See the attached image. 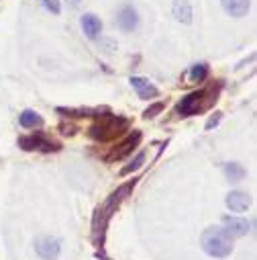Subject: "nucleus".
<instances>
[{"label": "nucleus", "mask_w": 257, "mask_h": 260, "mask_svg": "<svg viewBox=\"0 0 257 260\" xmlns=\"http://www.w3.org/2000/svg\"><path fill=\"white\" fill-rule=\"evenodd\" d=\"M208 76V66L206 63H194L190 70V80L192 82H202Z\"/></svg>", "instance_id": "dca6fc26"}, {"label": "nucleus", "mask_w": 257, "mask_h": 260, "mask_svg": "<svg viewBox=\"0 0 257 260\" xmlns=\"http://www.w3.org/2000/svg\"><path fill=\"white\" fill-rule=\"evenodd\" d=\"M126 127V119H120V117H106L104 121H100V123H96V125H92L90 127V136L94 138V140H112L114 136H118L120 134V129H124Z\"/></svg>", "instance_id": "f03ea898"}, {"label": "nucleus", "mask_w": 257, "mask_h": 260, "mask_svg": "<svg viewBox=\"0 0 257 260\" xmlns=\"http://www.w3.org/2000/svg\"><path fill=\"white\" fill-rule=\"evenodd\" d=\"M143 162H145V152H139L137 154V158L128 164V166H124L122 170H120V174H131V172H135V170H139L141 166H143Z\"/></svg>", "instance_id": "f3484780"}, {"label": "nucleus", "mask_w": 257, "mask_h": 260, "mask_svg": "<svg viewBox=\"0 0 257 260\" xmlns=\"http://www.w3.org/2000/svg\"><path fill=\"white\" fill-rule=\"evenodd\" d=\"M223 170H225V174H227V178H229L231 182H239V180H243V176H245V168H243L241 164H237V162L225 164Z\"/></svg>", "instance_id": "2eb2a0df"}, {"label": "nucleus", "mask_w": 257, "mask_h": 260, "mask_svg": "<svg viewBox=\"0 0 257 260\" xmlns=\"http://www.w3.org/2000/svg\"><path fill=\"white\" fill-rule=\"evenodd\" d=\"M41 5H43L49 13H53V15H59V11H61L59 0H41Z\"/></svg>", "instance_id": "a211bd4d"}, {"label": "nucleus", "mask_w": 257, "mask_h": 260, "mask_svg": "<svg viewBox=\"0 0 257 260\" xmlns=\"http://www.w3.org/2000/svg\"><path fill=\"white\" fill-rule=\"evenodd\" d=\"M221 3L231 17H243L249 11V0H221Z\"/></svg>", "instance_id": "ddd939ff"}, {"label": "nucleus", "mask_w": 257, "mask_h": 260, "mask_svg": "<svg viewBox=\"0 0 257 260\" xmlns=\"http://www.w3.org/2000/svg\"><path fill=\"white\" fill-rule=\"evenodd\" d=\"M221 119H223V113H215V115H212V117L206 121V129H208V132H210L212 127H217V125L221 123Z\"/></svg>", "instance_id": "aec40b11"}, {"label": "nucleus", "mask_w": 257, "mask_h": 260, "mask_svg": "<svg viewBox=\"0 0 257 260\" xmlns=\"http://www.w3.org/2000/svg\"><path fill=\"white\" fill-rule=\"evenodd\" d=\"M116 21H118V27L128 33V31L137 29V25H139V15H137V11H135L133 7H122Z\"/></svg>", "instance_id": "1a4fd4ad"}, {"label": "nucleus", "mask_w": 257, "mask_h": 260, "mask_svg": "<svg viewBox=\"0 0 257 260\" xmlns=\"http://www.w3.org/2000/svg\"><path fill=\"white\" fill-rule=\"evenodd\" d=\"M202 250L212 258H227L233 252V240L223 228H208L202 234Z\"/></svg>", "instance_id": "f257e3e1"}, {"label": "nucleus", "mask_w": 257, "mask_h": 260, "mask_svg": "<svg viewBox=\"0 0 257 260\" xmlns=\"http://www.w3.org/2000/svg\"><path fill=\"white\" fill-rule=\"evenodd\" d=\"M204 96H206V90H194V92L186 94L178 105V111L182 113V117H192V115H196L198 111H202Z\"/></svg>", "instance_id": "20e7f679"}, {"label": "nucleus", "mask_w": 257, "mask_h": 260, "mask_svg": "<svg viewBox=\"0 0 257 260\" xmlns=\"http://www.w3.org/2000/svg\"><path fill=\"white\" fill-rule=\"evenodd\" d=\"M80 23H82V29H84V33H86L88 39H96V37L102 33V23H100V19H98L96 15H92V13L84 15Z\"/></svg>", "instance_id": "9b49d317"}, {"label": "nucleus", "mask_w": 257, "mask_h": 260, "mask_svg": "<svg viewBox=\"0 0 257 260\" xmlns=\"http://www.w3.org/2000/svg\"><path fill=\"white\" fill-rule=\"evenodd\" d=\"M19 146H21L23 150H27V152H31V150H39V152H55V150H59V144L47 140V138L41 136V134H33V136H23V138H19Z\"/></svg>", "instance_id": "7ed1b4c3"}, {"label": "nucleus", "mask_w": 257, "mask_h": 260, "mask_svg": "<svg viewBox=\"0 0 257 260\" xmlns=\"http://www.w3.org/2000/svg\"><path fill=\"white\" fill-rule=\"evenodd\" d=\"M19 121H21V125L25 129H35V127H41L43 125V117L37 111H31V109L23 111V115L19 117Z\"/></svg>", "instance_id": "4468645a"}, {"label": "nucleus", "mask_w": 257, "mask_h": 260, "mask_svg": "<svg viewBox=\"0 0 257 260\" xmlns=\"http://www.w3.org/2000/svg\"><path fill=\"white\" fill-rule=\"evenodd\" d=\"M172 13L174 17L184 23V25H190L192 23V17H194V13H192V7L188 0H174V7H172Z\"/></svg>", "instance_id": "f8f14e48"}, {"label": "nucleus", "mask_w": 257, "mask_h": 260, "mask_svg": "<svg viewBox=\"0 0 257 260\" xmlns=\"http://www.w3.org/2000/svg\"><path fill=\"white\" fill-rule=\"evenodd\" d=\"M223 232L233 240V238H243L251 232V223L241 217H223Z\"/></svg>", "instance_id": "423d86ee"}, {"label": "nucleus", "mask_w": 257, "mask_h": 260, "mask_svg": "<svg viewBox=\"0 0 257 260\" xmlns=\"http://www.w3.org/2000/svg\"><path fill=\"white\" fill-rule=\"evenodd\" d=\"M249 205H251V197H249L247 192L233 190V192L227 194V207H229L231 211H235V213H243V211H247Z\"/></svg>", "instance_id": "0eeeda50"}, {"label": "nucleus", "mask_w": 257, "mask_h": 260, "mask_svg": "<svg viewBox=\"0 0 257 260\" xmlns=\"http://www.w3.org/2000/svg\"><path fill=\"white\" fill-rule=\"evenodd\" d=\"M139 140H141V134H139V132H135L133 136H128V138H126V140H124V142H122V144L108 156V160H120V158H124L126 154H131L133 148L139 144Z\"/></svg>", "instance_id": "9d476101"}, {"label": "nucleus", "mask_w": 257, "mask_h": 260, "mask_svg": "<svg viewBox=\"0 0 257 260\" xmlns=\"http://www.w3.org/2000/svg\"><path fill=\"white\" fill-rule=\"evenodd\" d=\"M161 111H163V103H155V105H151V107L143 113V117H145V119H153V117H155L157 113H161Z\"/></svg>", "instance_id": "6ab92c4d"}, {"label": "nucleus", "mask_w": 257, "mask_h": 260, "mask_svg": "<svg viewBox=\"0 0 257 260\" xmlns=\"http://www.w3.org/2000/svg\"><path fill=\"white\" fill-rule=\"evenodd\" d=\"M131 86L137 90V94H139V99H143V101H149V99H155L157 94H159V90L147 80V78H141V76H133L131 80Z\"/></svg>", "instance_id": "6e6552de"}, {"label": "nucleus", "mask_w": 257, "mask_h": 260, "mask_svg": "<svg viewBox=\"0 0 257 260\" xmlns=\"http://www.w3.org/2000/svg\"><path fill=\"white\" fill-rule=\"evenodd\" d=\"M35 250H37V254H39L43 260H57V258H59V252H61V244H59L57 238L41 236V238H37V242H35Z\"/></svg>", "instance_id": "39448f33"}]
</instances>
